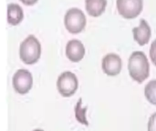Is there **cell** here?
Listing matches in <instances>:
<instances>
[{
  "label": "cell",
  "mask_w": 156,
  "mask_h": 131,
  "mask_svg": "<svg viewBox=\"0 0 156 131\" xmlns=\"http://www.w3.org/2000/svg\"><path fill=\"white\" fill-rule=\"evenodd\" d=\"M33 131H44V130H42V129H35V130Z\"/></svg>",
  "instance_id": "17"
},
{
  "label": "cell",
  "mask_w": 156,
  "mask_h": 131,
  "mask_svg": "<svg viewBox=\"0 0 156 131\" xmlns=\"http://www.w3.org/2000/svg\"><path fill=\"white\" fill-rule=\"evenodd\" d=\"M87 108V106L82 108V99L79 98L75 106V117L80 124H83L85 126L89 125V122H88L87 117H86Z\"/></svg>",
  "instance_id": "13"
},
{
  "label": "cell",
  "mask_w": 156,
  "mask_h": 131,
  "mask_svg": "<svg viewBox=\"0 0 156 131\" xmlns=\"http://www.w3.org/2000/svg\"><path fill=\"white\" fill-rule=\"evenodd\" d=\"M150 58L156 66V38L152 42L150 47Z\"/></svg>",
  "instance_id": "15"
},
{
  "label": "cell",
  "mask_w": 156,
  "mask_h": 131,
  "mask_svg": "<svg viewBox=\"0 0 156 131\" xmlns=\"http://www.w3.org/2000/svg\"><path fill=\"white\" fill-rule=\"evenodd\" d=\"M107 0H85V6L88 13L93 17L100 16L105 9Z\"/></svg>",
  "instance_id": "11"
},
{
  "label": "cell",
  "mask_w": 156,
  "mask_h": 131,
  "mask_svg": "<svg viewBox=\"0 0 156 131\" xmlns=\"http://www.w3.org/2000/svg\"><path fill=\"white\" fill-rule=\"evenodd\" d=\"M132 32L133 38L140 46H143L147 44L151 38V34H152L150 26L144 18H142L140 20V25L138 27H133Z\"/></svg>",
  "instance_id": "9"
},
{
  "label": "cell",
  "mask_w": 156,
  "mask_h": 131,
  "mask_svg": "<svg viewBox=\"0 0 156 131\" xmlns=\"http://www.w3.org/2000/svg\"><path fill=\"white\" fill-rule=\"evenodd\" d=\"M122 67L121 56L114 53H109L102 59V69L109 76H116Z\"/></svg>",
  "instance_id": "7"
},
{
  "label": "cell",
  "mask_w": 156,
  "mask_h": 131,
  "mask_svg": "<svg viewBox=\"0 0 156 131\" xmlns=\"http://www.w3.org/2000/svg\"><path fill=\"white\" fill-rule=\"evenodd\" d=\"M147 131H156V112L152 114L149 118Z\"/></svg>",
  "instance_id": "14"
},
{
  "label": "cell",
  "mask_w": 156,
  "mask_h": 131,
  "mask_svg": "<svg viewBox=\"0 0 156 131\" xmlns=\"http://www.w3.org/2000/svg\"><path fill=\"white\" fill-rule=\"evenodd\" d=\"M57 87L59 94L64 98L73 96L79 87V81L76 75L71 71L61 73L57 80Z\"/></svg>",
  "instance_id": "4"
},
{
  "label": "cell",
  "mask_w": 156,
  "mask_h": 131,
  "mask_svg": "<svg viewBox=\"0 0 156 131\" xmlns=\"http://www.w3.org/2000/svg\"><path fill=\"white\" fill-rule=\"evenodd\" d=\"M128 70L131 78L138 83H142L149 77L150 65L147 56L142 51L131 53L128 62Z\"/></svg>",
  "instance_id": "1"
},
{
  "label": "cell",
  "mask_w": 156,
  "mask_h": 131,
  "mask_svg": "<svg viewBox=\"0 0 156 131\" xmlns=\"http://www.w3.org/2000/svg\"><path fill=\"white\" fill-rule=\"evenodd\" d=\"M21 1L26 5H32V4H34V3L37 2L38 0H21Z\"/></svg>",
  "instance_id": "16"
},
{
  "label": "cell",
  "mask_w": 156,
  "mask_h": 131,
  "mask_svg": "<svg viewBox=\"0 0 156 131\" xmlns=\"http://www.w3.org/2000/svg\"><path fill=\"white\" fill-rule=\"evenodd\" d=\"M21 60L27 65L35 64L41 56V44L35 35H30L22 41L19 47Z\"/></svg>",
  "instance_id": "2"
},
{
  "label": "cell",
  "mask_w": 156,
  "mask_h": 131,
  "mask_svg": "<svg viewBox=\"0 0 156 131\" xmlns=\"http://www.w3.org/2000/svg\"><path fill=\"white\" fill-rule=\"evenodd\" d=\"M143 0H117V8L126 18L137 17L142 11Z\"/></svg>",
  "instance_id": "6"
},
{
  "label": "cell",
  "mask_w": 156,
  "mask_h": 131,
  "mask_svg": "<svg viewBox=\"0 0 156 131\" xmlns=\"http://www.w3.org/2000/svg\"><path fill=\"white\" fill-rule=\"evenodd\" d=\"M85 55V47L82 42L78 39H71L66 46V56L73 62H79Z\"/></svg>",
  "instance_id": "8"
},
{
  "label": "cell",
  "mask_w": 156,
  "mask_h": 131,
  "mask_svg": "<svg viewBox=\"0 0 156 131\" xmlns=\"http://www.w3.org/2000/svg\"><path fill=\"white\" fill-rule=\"evenodd\" d=\"M144 95L151 104L156 106V79L151 80L144 88Z\"/></svg>",
  "instance_id": "12"
},
{
  "label": "cell",
  "mask_w": 156,
  "mask_h": 131,
  "mask_svg": "<svg viewBox=\"0 0 156 131\" xmlns=\"http://www.w3.org/2000/svg\"><path fill=\"white\" fill-rule=\"evenodd\" d=\"M23 18V10L18 4L11 3L7 6V21L11 25H17Z\"/></svg>",
  "instance_id": "10"
},
{
  "label": "cell",
  "mask_w": 156,
  "mask_h": 131,
  "mask_svg": "<svg viewBox=\"0 0 156 131\" xmlns=\"http://www.w3.org/2000/svg\"><path fill=\"white\" fill-rule=\"evenodd\" d=\"M12 84L15 91L19 95L27 94L31 89L33 84L31 73L27 69H18L13 76Z\"/></svg>",
  "instance_id": "5"
},
{
  "label": "cell",
  "mask_w": 156,
  "mask_h": 131,
  "mask_svg": "<svg viewBox=\"0 0 156 131\" xmlns=\"http://www.w3.org/2000/svg\"><path fill=\"white\" fill-rule=\"evenodd\" d=\"M64 24L70 33L78 34L81 32L86 26V17L83 11L76 7L69 9L64 17Z\"/></svg>",
  "instance_id": "3"
}]
</instances>
